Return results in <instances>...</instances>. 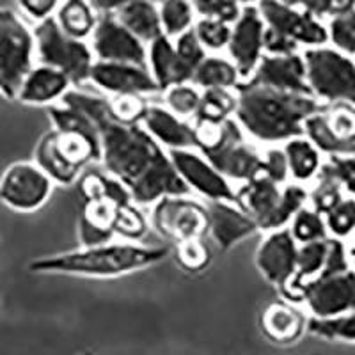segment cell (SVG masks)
<instances>
[{
  "label": "cell",
  "mask_w": 355,
  "mask_h": 355,
  "mask_svg": "<svg viewBox=\"0 0 355 355\" xmlns=\"http://www.w3.org/2000/svg\"><path fill=\"white\" fill-rule=\"evenodd\" d=\"M309 316L297 304L288 300H275L261 311L259 329L270 343L277 347H290L299 343L309 329Z\"/></svg>",
  "instance_id": "44dd1931"
},
{
  "label": "cell",
  "mask_w": 355,
  "mask_h": 355,
  "mask_svg": "<svg viewBox=\"0 0 355 355\" xmlns=\"http://www.w3.org/2000/svg\"><path fill=\"white\" fill-rule=\"evenodd\" d=\"M171 162L183 185L190 190V194L202 196L211 201L236 202V189L226 176H222L211 162L199 153L198 150L169 151Z\"/></svg>",
  "instance_id": "9a60e30c"
},
{
  "label": "cell",
  "mask_w": 355,
  "mask_h": 355,
  "mask_svg": "<svg viewBox=\"0 0 355 355\" xmlns=\"http://www.w3.org/2000/svg\"><path fill=\"white\" fill-rule=\"evenodd\" d=\"M327 224L329 236L336 240H343L355 234V199L345 196L334 208L323 215Z\"/></svg>",
  "instance_id": "f35d334b"
},
{
  "label": "cell",
  "mask_w": 355,
  "mask_h": 355,
  "mask_svg": "<svg viewBox=\"0 0 355 355\" xmlns=\"http://www.w3.org/2000/svg\"><path fill=\"white\" fill-rule=\"evenodd\" d=\"M288 230H290L291 236H293L295 242L299 243V245H306V243L322 242V240L331 239L323 215H320L318 211L313 210L311 206H304L302 210H299L295 214Z\"/></svg>",
  "instance_id": "836d02e7"
},
{
  "label": "cell",
  "mask_w": 355,
  "mask_h": 355,
  "mask_svg": "<svg viewBox=\"0 0 355 355\" xmlns=\"http://www.w3.org/2000/svg\"><path fill=\"white\" fill-rule=\"evenodd\" d=\"M77 355H98V354H94V352H80V354Z\"/></svg>",
  "instance_id": "681fc988"
},
{
  "label": "cell",
  "mask_w": 355,
  "mask_h": 355,
  "mask_svg": "<svg viewBox=\"0 0 355 355\" xmlns=\"http://www.w3.org/2000/svg\"><path fill=\"white\" fill-rule=\"evenodd\" d=\"M325 166L341 183L345 194L355 199V157H329Z\"/></svg>",
  "instance_id": "f6af8a7d"
},
{
  "label": "cell",
  "mask_w": 355,
  "mask_h": 355,
  "mask_svg": "<svg viewBox=\"0 0 355 355\" xmlns=\"http://www.w3.org/2000/svg\"><path fill=\"white\" fill-rule=\"evenodd\" d=\"M36 36L37 62L59 69L71 80L73 85L89 82L96 57L87 41H78L66 36L57 25L55 18L41 21L34 28Z\"/></svg>",
  "instance_id": "ba28073f"
},
{
  "label": "cell",
  "mask_w": 355,
  "mask_h": 355,
  "mask_svg": "<svg viewBox=\"0 0 355 355\" xmlns=\"http://www.w3.org/2000/svg\"><path fill=\"white\" fill-rule=\"evenodd\" d=\"M151 103L142 94H114L107 98L109 116L119 125H142Z\"/></svg>",
  "instance_id": "d6a6232c"
},
{
  "label": "cell",
  "mask_w": 355,
  "mask_h": 355,
  "mask_svg": "<svg viewBox=\"0 0 355 355\" xmlns=\"http://www.w3.org/2000/svg\"><path fill=\"white\" fill-rule=\"evenodd\" d=\"M202 91L196 87L194 84H183L174 85L164 91V103L166 109L176 114L182 119H189V117L198 116L199 105H201Z\"/></svg>",
  "instance_id": "74e56055"
},
{
  "label": "cell",
  "mask_w": 355,
  "mask_h": 355,
  "mask_svg": "<svg viewBox=\"0 0 355 355\" xmlns=\"http://www.w3.org/2000/svg\"><path fill=\"white\" fill-rule=\"evenodd\" d=\"M71 89V80L64 73L37 62L33 71L25 77L17 100L21 101L24 105L49 109V107L61 103Z\"/></svg>",
  "instance_id": "cb8c5ba5"
},
{
  "label": "cell",
  "mask_w": 355,
  "mask_h": 355,
  "mask_svg": "<svg viewBox=\"0 0 355 355\" xmlns=\"http://www.w3.org/2000/svg\"><path fill=\"white\" fill-rule=\"evenodd\" d=\"M89 82L101 91L114 94H151L160 91L153 75L146 66L119 64V62H94Z\"/></svg>",
  "instance_id": "ac0fdd59"
},
{
  "label": "cell",
  "mask_w": 355,
  "mask_h": 355,
  "mask_svg": "<svg viewBox=\"0 0 355 355\" xmlns=\"http://www.w3.org/2000/svg\"><path fill=\"white\" fill-rule=\"evenodd\" d=\"M34 162L37 164L41 171L53 182V185L69 187L78 183L80 176L84 173L73 169L68 162L59 155L55 144L52 141V133L50 130L40 139L34 151Z\"/></svg>",
  "instance_id": "83f0119b"
},
{
  "label": "cell",
  "mask_w": 355,
  "mask_h": 355,
  "mask_svg": "<svg viewBox=\"0 0 355 355\" xmlns=\"http://www.w3.org/2000/svg\"><path fill=\"white\" fill-rule=\"evenodd\" d=\"M105 187L107 173H100V171H87L78 180V190L84 198V202L105 199Z\"/></svg>",
  "instance_id": "bcb514c9"
},
{
  "label": "cell",
  "mask_w": 355,
  "mask_h": 355,
  "mask_svg": "<svg viewBox=\"0 0 355 355\" xmlns=\"http://www.w3.org/2000/svg\"><path fill=\"white\" fill-rule=\"evenodd\" d=\"M263 176L272 180L277 185H288L291 183L290 169H288V160L283 148H268L263 151Z\"/></svg>",
  "instance_id": "ee69618b"
},
{
  "label": "cell",
  "mask_w": 355,
  "mask_h": 355,
  "mask_svg": "<svg viewBox=\"0 0 355 355\" xmlns=\"http://www.w3.org/2000/svg\"><path fill=\"white\" fill-rule=\"evenodd\" d=\"M146 132L167 151L198 150L194 123L178 117L162 105H151L142 123Z\"/></svg>",
  "instance_id": "603a6c76"
},
{
  "label": "cell",
  "mask_w": 355,
  "mask_h": 355,
  "mask_svg": "<svg viewBox=\"0 0 355 355\" xmlns=\"http://www.w3.org/2000/svg\"><path fill=\"white\" fill-rule=\"evenodd\" d=\"M53 18L66 36L78 41L91 40L98 25L96 8L93 2H84V0L61 2Z\"/></svg>",
  "instance_id": "4316f807"
},
{
  "label": "cell",
  "mask_w": 355,
  "mask_h": 355,
  "mask_svg": "<svg viewBox=\"0 0 355 355\" xmlns=\"http://www.w3.org/2000/svg\"><path fill=\"white\" fill-rule=\"evenodd\" d=\"M283 150L286 155L291 183L302 187L311 185L325 164L318 148L304 135V137L288 141L283 146Z\"/></svg>",
  "instance_id": "484cf974"
},
{
  "label": "cell",
  "mask_w": 355,
  "mask_h": 355,
  "mask_svg": "<svg viewBox=\"0 0 355 355\" xmlns=\"http://www.w3.org/2000/svg\"><path fill=\"white\" fill-rule=\"evenodd\" d=\"M306 137L325 157H355V103L323 105L306 123Z\"/></svg>",
  "instance_id": "8fae6325"
},
{
  "label": "cell",
  "mask_w": 355,
  "mask_h": 355,
  "mask_svg": "<svg viewBox=\"0 0 355 355\" xmlns=\"http://www.w3.org/2000/svg\"><path fill=\"white\" fill-rule=\"evenodd\" d=\"M327 24L329 43L332 49L348 57L355 55V2L347 9L325 21Z\"/></svg>",
  "instance_id": "e575fe53"
},
{
  "label": "cell",
  "mask_w": 355,
  "mask_h": 355,
  "mask_svg": "<svg viewBox=\"0 0 355 355\" xmlns=\"http://www.w3.org/2000/svg\"><path fill=\"white\" fill-rule=\"evenodd\" d=\"M98 11V25L91 36L96 61L119 62V64H135L148 68V44L133 36L128 28L117 20L114 15L116 4L93 2Z\"/></svg>",
  "instance_id": "9c48e42d"
},
{
  "label": "cell",
  "mask_w": 355,
  "mask_h": 355,
  "mask_svg": "<svg viewBox=\"0 0 355 355\" xmlns=\"http://www.w3.org/2000/svg\"><path fill=\"white\" fill-rule=\"evenodd\" d=\"M307 332L316 338L329 339V341H345L355 343V309L331 320H309Z\"/></svg>",
  "instance_id": "d590c367"
},
{
  "label": "cell",
  "mask_w": 355,
  "mask_h": 355,
  "mask_svg": "<svg viewBox=\"0 0 355 355\" xmlns=\"http://www.w3.org/2000/svg\"><path fill=\"white\" fill-rule=\"evenodd\" d=\"M176 261L185 272L198 274L208 268L211 261V250L202 239L187 240L176 243Z\"/></svg>",
  "instance_id": "b9f144b4"
},
{
  "label": "cell",
  "mask_w": 355,
  "mask_h": 355,
  "mask_svg": "<svg viewBox=\"0 0 355 355\" xmlns=\"http://www.w3.org/2000/svg\"><path fill=\"white\" fill-rule=\"evenodd\" d=\"M78 107L94 117L100 130L101 164L132 192L135 205H155L167 196H190L164 150L142 125H119L109 116L107 98L71 89L68 93Z\"/></svg>",
  "instance_id": "6da1fadb"
},
{
  "label": "cell",
  "mask_w": 355,
  "mask_h": 355,
  "mask_svg": "<svg viewBox=\"0 0 355 355\" xmlns=\"http://www.w3.org/2000/svg\"><path fill=\"white\" fill-rule=\"evenodd\" d=\"M36 64L34 28L18 11L0 8V94L17 100L25 77Z\"/></svg>",
  "instance_id": "5b68a950"
},
{
  "label": "cell",
  "mask_w": 355,
  "mask_h": 355,
  "mask_svg": "<svg viewBox=\"0 0 355 355\" xmlns=\"http://www.w3.org/2000/svg\"><path fill=\"white\" fill-rule=\"evenodd\" d=\"M311 94L323 103H355L354 59L332 46H320L302 52Z\"/></svg>",
  "instance_id": "52a82bcc"
},
{
  "label": "cell",
  "mask_w": 355,
  "mask_h": 355,
  "mask_svg": "<svg viewBox=\"0 0 355 355\" xmlns=\"http://www.w3.org/2000/svg\"><path fill=\"white\" fill-rule=\"evenodd\" d=\"M266 25L258 4H243L242 15L233 24L227 46V59L236 66L242 82L254 75L256 68L265 57Z\"/></svg>",
  "instance_id": "2e32d148"
},
{
  "label": "cell",
  "mask_w": 355,
  "mask_h": 355,
  "mask_svg": "<svg viewBox=\"0 0 355 355\" xmlns=\"http://www.w3.org/2000/svg\"><path fill=\"white\" fill-rule=\"evenodd\" d=\"M236 91L239 105L234 119L247 137L259 144L283 146L306 135V123L320 112L323 103L309 94H293L242 82Z\"/></svg>",
  "instance_id": "7a4b0ae2"
},
{
  "label": "cell",
  "mask_w": 355,
  "mask_h": 355,
  "mask_svg": "<svg viewBox=\"0 0 355 355\" xmlns=\"http://www.w3.org/2000/svg\"><path fill=\"white\" fill-rule=\"evenodd\" d=\"M199 153L205 155L231 183L243 185L263 171V151L243 133L236 119L222 123L215 137Z\"/></svg>",
  "instance_id": "8992f818"
},
{
  "label": "cell",
  "mask_w": 355,
  "mask_h": 355,
  "mask_svg": "<svg viewBox=\"0 0 355 355\" xmlns=\"http://www.w3.org/2000/svg\"><path fill=\"white\" fill-rule=\"evenodd\" d=\"M192 84L201 91L208 89H236L242 84L239 69L227 57L208 55L196 71Z\"/></svg>",
  "instance_id": "f1b7e54d"
},
{
  "label": "cell",
  "mask_w": 355,
  "mask_h": 355,
  "mask_svg": "<svg viewBox=\"0 0 355 355\" xmlns=\"http://www.w3.org/2000/svg\"><path fill=\"white\" fill-rule=\"evenodd\" d=\"M239 98L234 89H208L202 91L201 105L194 121L222 125V123L234 119Z\"/></svg>",
  "instance_id": "f546056e"
},
{
  "label": "cell",
  "mask_w": 355,
  "mask_h": 355,
  "mask_svg": "<svg viewBox=\"0 0 355 355\" xmlns=\"http://www.w3.org/2000/svg\"><path fill=\"white\" fill-rule=\"evenodd\" d=\"M148 69L162 93L174 85L192 84L196 75V69L178 53L174 40L167 36L158 37L148 46Z\"/></svg>",
  "instance_id": "7402d4cb"
},
{
  "label": "cell",
  "mask_w": 355,
  "mask_h": 355,
  "mask_svg": "<svg viewBox=\"0 0 355 355\" xmlns=\"http://www.w3.org/2000/svg\"><path fill=\"white\" fill-rule=\"evenodd\" d=\"M297 306H306L309 318L331 320L355 309V270L322 274L304 284L295 299Z\"/></svg>",
  "instance_id": "4fadbf2b"
},
{
  "label": "cell",
  "mask_w": 355,
  "mask_h": 355,
  "mask_svg": "<svg viewBox=\"0 0 355 355\" xmlns=\"http://www.w3.org/2000/svg\"><path fill=\"white\" fill-rule=\"evenodd\" d=\"M57 9H59V2H53V0H28V2L18 4V12H24L21 17L31 18L36 21V25L55 17Z\"/></svg>",
  "instance_id": "7dc6e473"
},
{
  "label": "cell",
  "mask_w": 355,
  "mask_h": 355,
  "mask_svg": "<svg viewBox=\"0 0 355 355\" xmlns=\"http://www.w3.org/2000/svg\"><path fill=\"white\" fill-rule=\"evenodd\" d=\"M117 210H119V206L116 202L109 201V199L87 201L84 202V210H82L78 220L94 227V230L101 231V233L116 236L114 234V224H116Z\"/></svg>",
  "instance_id": "ab89813d"
},
{
  "label": "cell",
  "mask_w": 355,
  "mask_h": 355,
  "mask_svg": "<svg viewBox=\"0 0 355 355\" xmlns=\"http://www.w3.org/2000/svg\"><path fill=\"white\" fill-rule=\"evenodd\" d=\"M236 205L258 224L259 231L286 230L295 214L307 206V189L297 183L277 185L259 174L236 189Z\"/></svg>",
  "instance_id": "277c9868"
},
{
  "label": "cell",
  "mask_w": 355,
  "mask_h": 355,
  "mask_svg": "<svg viewBox=\"0 0 355 355\" xmlns=\"http://www.w3.org/2000/svg\"><path fill=\"white\" fill-rule=\"evenodd\" d=\"M299 243L295 242L290 230H279L266 233L256 250L254 263L266 283L279 288L283 293L297 274Z\"/></svg>",
  "instance_id": "e0dca14e"
},
{
  "label": "cell",
  "mask_w": 355,
  "mask_h": 355,
  "mask_svg": "<svg viewBox=\"0 0 355 355\" xmlns=\"http://www.w3.org/2000/svg\"><path fill=\"white\" fill-rule=\"evenodd\" d=\"M150 231L148 217L137 208L135 202L121 206L117 210L116 224H114V234L123 239L125 242L139 243Z\"/></svg>",
  "instance_id": "8d00e7d4"
},
{
  "label": "cell",
  "mask_w": 355,
  "mask_h": 355,
  "mask_svg": "<svg viewBox=\"0 0 355 355\" xmlns=\"http://www.w3.org/2000/svg\"><path fill=\"white\" fill-rule=\"evenodd\" d=\"M350 263H352V268L355 270V245L350 247Z\"/></svg>",
  "instance_id": "c3c4849f"
},
{
  "label": "cell",
  "mask_w": 355,
  "mask_h": 355,
  "mask_svg": "<svg viewBox=\"0 0 355 355\" xmlns=\"http://www.w3.org/2000/svg\"><path fill=\"white\" fill-rule=\"evenodd\" d=\"M345 196L347 194H345L341 183L336 180L334 174H332L331 171L327 169V166L323 164L318 176L313 180L311 187L307 189V206H311V208L315 211H318L320 215H325L331 208H334Z\"/></svg>",
  "instance_id": "4dcf8cb0"
},
{
  "label": "cell",
  "mask_w": 355,
  "mask_h": 355,
  "mask_svg": "<svg viewBox=\"0 0 355 355\" xmlns=\"http://www.w3.org/2000/svg\"><path fill=\"white\" fill-rule=\"evenodd\" d=\"M354 239H355V234H354ZM354 245H355V242H354Z\"/></svg>",
  "instance_id": "816d5d0a"
},
{
  "label": "cell",
  "mask_w": 355,
  "mask_h": 355,
  "mask_svg": "<svg viewBox=\"0 0 355 355\" xmlns=\"http://www.w3.org/2000/svg\"><path fill=\"white\" fill-rule=\"evenodd\" d=\"M258 9L266 27L299 44L302 52L329 44L327 24L311 15L302 4L265 0L259 2Z\"/></svg>",
  "instance_id": "5bb4252c"
},
{
  "label": "cell",
  "mask_w": 355,
  "mask_h": 355,
  "mask_svg": "<svg viewBox=\"0 0 355 355\" xmlns=\"http://www.w3.org/2000/svg\"><path fill=\"white\" fill-rule=\"evenodd\" d=\"M114 15L133 36L150 46L153 41L164 36L160 8L153 2L135 0V2H117Z\"/></svg>",
  "instance_id": "d4e9b609"
},
{
  "label": "cell",
  "mask_w": 355,
  "mask_h": 355,
  "mask_svg": "<svg viewBox=\"0 0 355 355\" xmlns=\"http://www.w3.org/2000/svg\"><path fill=\"white\" fill-rule=\"evenodd\" d=\"M210 230L208 234L220 250H230L243 240L258 233L259 227L236 202L211 201L206 202Z\"/></svg>",
  "instance_id": "ffe728a7"
},
{
  "label": "cell",
  "mask_w": 355,
  "mask_h": 355,
  "mask_svg": "<svg viewBox=\"0 0 355 355\" xmlns=\"http://www.w3.org/2000/svg\"><path fill=\"white\" fill-rule=\"evenodd\" d=\"M167 256H169L167 247L110 242L96 247H78L61 254L33 259L28 263V272L36 275L116 279L158 265Z\"/></svg>",
  "instance_id": "3957f363"
},
{
  "label": "cell",
  "mask_w": 355,
  "mask_h": 355,
  "mask_svg": "<svg viewBox=\"0 0 355 355\" xmlns=\"http://www.w3.org/2000/svg\"><path fill=\"white\" fill-rule=\"evenodd\" d=\"M151 226L176 243L205 239L210 230L208 208L190 196H167L153 205Z\"/></svg>",
  "instance_id": "30bf717a"
},
{
  "label": "cell",
  "mask_w": 355,
  "mask_h": 355,
  "mask_svg": "<svg viewBox=\"0 0 355 355\" xmlns=\"http://www.w3.org/2000/svg\"><path fill=\"white\" fill-rule=\"evenodd\" d=\"M158 8H160L164 36L171 37V40H176V37L192 31L196 21H198V12H196L194 2L167 0L164 4H158Z\"/></svg>",
  "instance_id": "1f68e13d"
},
{
  "label": "cell",
  "mask_w": 355,
  "mask_h": 355,
  "mask_svg": "<svg viewBox=\"0 0 355 355\" xmlns=\"http://www.w3.org/2000/svg\"><path fill=\"white\" fill-rule=\"evenodd\" d=\"M245 82L270 87L275 91L293 94H309L307 85L306 62L302 53L295 55H265L256 68L254 75ZM315 98V96H313Z\"/></svg>",
  "instance_id": "d6986e66"
},
{
  "label": "cell",
  "mask_w": 355,
  "mask_h": 355,
  "mask_svg": "<svg viewBox=\"0 0 355 355\" xmlns=\"http://www.w3.org/2000/svg\"><path fill=\"white\" fill-rule=\"evenodd\" d=\"M194 8L198 12V18H210V20L233 25L242 15L243 4L227 2V0H198V2H194Z\"/></svg>",
  "instance_id": "7bdbcfd3"
},
{
  "label": "cell",
  "mask_w": 355,
  "mask_h": 355,
  "mask_svg": "<svg viewBox=\"0 0 355 355\" xmlns=\"http://www.w3.org/2000/svg\"><path fill=\"white\" fill-rule=\"evenodd\" d=\"M53 187L34 160L12 162L0 174V202L17 214H34L49 202Z\"/></svg>",
  "instance_id": "7c38bea8"
},
{
  "label": "cell",
  "mask_w": 355,
  "mask_h": 355,
  "mask_svg": "<svg viewBox=\"0 0 355 355\" xmlns=\"http://www.w3.org/2000/svg\"><path fill=\"white\" fill-rule=\"evenodd\" d=\"M231 28H233V25L224 24V21L198 18L194 25V33L206 52H222L230 46Z\"/></svg>",
  "instance_id": "60d3db41"
},
{
  "label": "cell",
  "mask_w": 355,
  "mask_h": 355,
  "mask_svg": "<svg viewBox=\"0 0 355 355\" xmlns=\"http://www.w3.org/2000/svg\"><path fill=\"white\" fill-rule=\"evenodd\" d=\"M352 59H354V64H355V55H354V57H352Z\"/></svg>",
  "instance_id": "f907efd6"
}]
</instances>
